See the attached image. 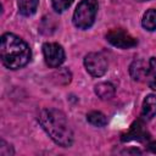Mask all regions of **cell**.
<instances>
[{
  "instance_id": "1",
  "label": "cell",
  "mask_w": 156,
  "mask_h": 156,
  "mask_svg": "<svg viewBox=\"0 0 156 156\" xmlns=\"http://www.w3.org/2000/svg\"><path fill=\"white\" fill-rule=\"evenodd\" d=\"M38 121L57 145L68 147L73 144V130L62 111L56 108H43L39 112Z\"/></svg>"
},
{
  "instance_id": "2",
  "label": "cell",
  "mask_w": 156,
  "mask_h": 156,
  "mask_svg": "<svg viewBox=\"0 0 156 156\" xmlns=\"http://www.w3.org/2000/svg\"><path fill=\"white\" fill-rule=\"evenodd\" d=\"M29 45L13 33H5L0 39V57L2 65L9 69L24 67L30 60Z\"/></svg>"
},
{
  "instance_id": "3",
  "label": "cell",
  "mask_w": 156,
  "mask_h": 156,
  "mask_svg": "<svg viewBox=\"0 0 156 156\" xmlns=\"http://www.w3.org/2000/svg\"><path fill=\"white\" fill-rule=\"evenodd\" d=\"M98 0H82L74 10L73 13V24L78 29H88L90 28L98 13Z\"/></svg>"
},
{
  "instance_id": "4",
  "label": "cell",
  "mask_w": 156,
  "mask_h": 156,
  "mask_svg": "<svg viewBox=\"0 0 156 156\" xmlns=\"http://www.w3.org/2000/svg\"><path fill=\"white\" fill-rule=\"evenodd\" d=\"M106 40L111 45L119 49H130L138 45V40L122 28H113L108 30L106 34Z\"/></svg>"
},
{
  "instance_id": "5",
  "label": "cell",
  "mask_w": 156,
  "mask_h": 156,
  "mask_svg": "<svg viewBox=\"0 0 156 156\" xmlns=\"http://www.w3.org/2000/svg\"><path fill=\"white\" fill-rule=\"evenodd\" d=\"M84 67L93 77H101L107 71V60L101 52H89L84 57Z\"/></svg>"
},
{
  "instance_id": "6",
  "label": "cell",
  "mask_w": 156,
  "mask_h": 156,
  "mask_svg": "<svg viewBox=\"0 0 156 156\" xmlns=\"http://www.w3.org/2000/svg\"><path fill=\"white\" fill-rule=\"evenodd\" d=\"M43 55L45 63L52 68L60 67L66 58L65 50L58 43H45L43 45Z\"/></svg>"
},
{
  "instance_id": "7",
  "label": "cell",
  "mask_w": 156,
  "mask_h": 156,
  "mask_svg": "<svg viewBox=\"0 0 156 156\" xmlns=\"http://www.w3.org/2000/svg\"><path fill=\"white\" fill-rule=\"evenodd\" d=\"M149 138V133L145 129L144 123L139 119L135 121L130 128L128 129V132H126L124 134H122V141H129V140H136V141H144Z\"/></svg>"
},
{
  "instance_id": "8",
  "label": "cell",
  "mask_w": 156,
  "mask_h": 156,
  "mask_svg": "<svg viewBox=\"0 0 156 156\" xmlns=\"http://www.w3.org/2000/svg\"><path fill=\"white\" fill-rule=\"evenodd\" d=\"M147 69H149V62L146 63V62H145L144 60H141V58L134 60V61L132 62V65L129 66L130 77L133 78V80H138V82H141V80L146 79Z\"/></svg>"
},
{
  "instance_id": "9",
  "label": "cell",
  "mask_w": 156,
  "mask_h": 156,
  "mask_svg": "<svg viewBox=\"0 0 156 156\" xmlns=\"http://www.w3.org/2000/svg\"><path fill=\"white\" fill-rule=\"evenodd\" d=\"M141 119L150 121L156 116V95L149 94L145 96L141 106Z\"/></svg>"
},
{
  "instance_id": "10",
  "label": "cell",
  "mask_w": 156,
  "mask_h": 156,
  "mask_svg": "<svg viewBox=\"0 0 156 156\" xmlns=\"http://www.w3.org/2000/svg\"><path fill=\"white\" fill-rule=\"evenodd\" d=\"M95 94L101 100H110L115 95V87L108 82H102L95 85Z\"/></svg>"
},
{
  "instance_id": "11",
  "label": "cell",
  "mask_w": 156,
  "mask_h": 156,
  "mask_svg": "<svg viewBox=\"0 0 156 156\" xmlns=\"http://www.w3.org/2000/svg\"><path fill=\"white\" fill-rule=\"evenodd\" d=\"M18 10L23 16H32L37 12L39 0H17Z\"/></svg>"
},
{
  "instance_id": "12",
  "label": "cell",
  "mask_w": 156,
  "mask_h": 156,
  "mask_svg": "<svg viewBox=\"0 0 156 156\" xmlns=\"http://www.w3.org/2000/svg\"><path fill=\"white\" fill-rule=\"evenodd\" d=\"M141 26L144 27V29L149 32L156 30V10L155 9H150L144 13L141 20Z\"/></svg>"
},
{
  "instance_id": "13",
  "label": "cell",
  "mask_w": 156,
  "mask_h": 156,
  "mask_svg": "<svg viewBox=\"0 0 156 156\" xmlns=\"http://www.w3.org/2000/svg\"><path fill=\"white\" fill-rule=\"evenodd\" d=\"M87 121L94 127H104L107 124L106 116L100 111H91L87 115Z\"/></svg>"
},
{
  "instance_id": "14",
  "label": "cell",
  "mask_w": 156,
  "mask_h": 156,
  "mask_svg": "<svg viewBox=\"0 0 156 156\" xmlns=\"http://www.w3.org/2000/svg\"><path fill=\"white\" fill-rule=\"evenodd\" d=\"M145 80L147 82V85L156 91V57H150L149 60V69Z\"/></svg>"
},
{
  "instance_id": "15",
  "label": "cell",
  "mask_w": 156,
  "mask_h": 156,
  "mask_svg": "<svg viewBox=\"0 0 156 156\" xmlns=\"http://www.w3.org/2000/svg\"><path fill=\"white\" fill-rule=\"evenodd\" d=\"M73 0H51V5L56 12H63L72 5Z\"/></svg>"
},
{
  "instance_id": "16",
  "label": "cell",
  "mask_w": 156,
  "mask_h": 156,
  "mask_svg": "<svg viewBox=\"0 0 156 156\" xmlns=\"http://www.w3.org/2000/svg\"><path fill=\"white\" fill-rule=\"evenodd\" d=\"M13 150L11 147V145H9L5 140H1L0 141V155L1 156H10V155H13Z\"/></svg>"
},
{
  "instance_id": "17",
  "label": "cell",
  "mask_w": 156,
  "mask_h": 156,
  "mask_svg": "<svg viewBox=\"0 0 156 156\" xmlns=\"http://www.w3.org/2000/svg\"><path fill=\"white\" fill-rule=\"evenodd\" d=\"M149 150H150L151 152L156 154V141H152V143L149 144Z\"/></svg>"
},
{
  "instance_id": "18",
  "label": "cell",
  "mask_w": 156,
  "mask_h": 156,
  "mask_svg": "<svg viewBox=\"0 0 156 156\" xmlns=\"http://www.w3.org/2000/svg\"><path fill=\"white\" fill-rule=\"evenodd\" d=\"M136 1H147V0H136Z\"/></svg>"
}]
</instances>
